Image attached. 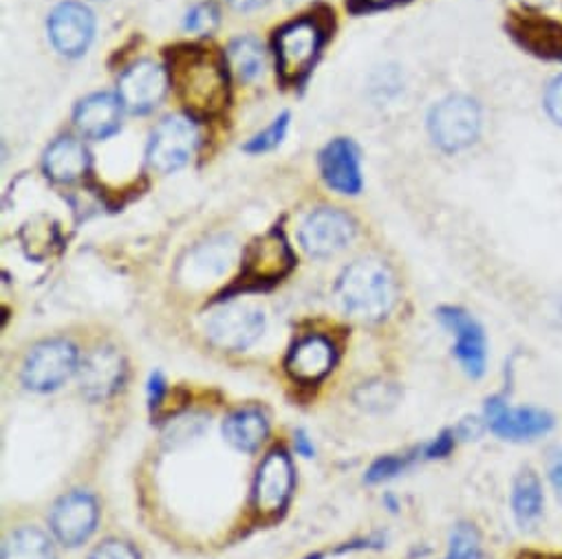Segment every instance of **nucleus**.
Wrapping results in <instances>:
<instances>
[{
    "instance_id": "19",
    "label": "nucleus",
    "mask_w": 562,
    "mask_h": 559,
    "mask_svg": "<svg viewBox=\"0 0 562 559\" xmlns=\"http://www.w3.org/2000/svg\"><path fill=\"white\" fill-rule=\"evenodd\" d=\"M321 172L329 187L340 194H358L362 190L360 152L351 139H334L321 152Z\"/></svg>"
},
{
    "instance_id": "26",
    "label": "nucleus",
    "mask_w": 562,
    "mask_h": 559,
    "mask_svg": "<svg viewBox=\"0 0 562 559\" xmlns=\"http://www.w3.org/2000/svg\"><path fill=\"white\" fill-rule=\"evenodd\" d=\"M446 559H483L481 535L474 524L461 522L452 528Z\"/></svg>"
},
{
    "instance_id": "24",
    "label": "nucleus",
    "mask_w": 562,
    "mask_h": 559,
    "mask_svg": "<svg viewBox=\"0 0 562 559\" xmlns=\"http://www.w3.org/2000/svg\"><path fill=\"white\" fill-rule=\"evenodd\" d=\"M3 559H58L52 535L38 524H19L5 531Z\"/></svg>"
},
{
    "instance_id": "1",
    "label": "nucleus",
    "mask_w": 562,
    "mask_h": 559,
    "mask_svg": "<svg viewBox=\"0 0 562 559\" xmlns=\"http://www.w3.org/2000/svg\"><path fill=\"white\" fill-rule=\"evenodd\" d=\"M168 80L196 119H210L225 111L229 102L227 60L205 45H179L168 54Z\"/></svg>"
},
{
    "instance_id": "38",
    "label": "nucleus",
    "mask_w": 562,
    "mask_h": 559,
    "mask_svg": "<svg viewBox=\"0 0 562 559\" xmlns=\"http://www.w3.org/2000/svg\"><path fill=\"white\" fill-rule=\"evenodd\" d=\"M518 559H562V555H553V552H522Z\"/></svg>"
},
{
    "instance_id": "15",
    "label": "nucleus",
    "mask_w": 562,
    "mask_h": 559,
    "mask_svg": "<svg viewBox=\"0 0 562 559\" xmlns=\"http://www.w3.org/2000/svg\"><path fill=\"white\" fill-rule=\"evenodd\" d=\"M196 128L190 119L170 117L159 124L148 146V161L157 172H172L186 166L196 150Z\"/></svg>"
},
{
    "instance_id": "11",
    "label": "nucleus",
    "mask_w": 562,
    "mask_h": 559,
    "mask_svg": "<svg viewBox=\"0 0 562 559\" xmlns=\"http://www.w3.org/2000/svg\"><path fill=\"white\" fill-rule=\"evenodd\" d=\"M485 421L492 434L505 441H533L553 430L555 419L540 408H512L505 399L492 397L485 403Z\"/></svg>"
},
{
    "instance_id": "31",
    "label": "nucleus",
    "mask_w": 562,
    "mask_h": 559,
    "mask_svg": "<svg viewBox=\"0 0 562 559\" xmlns=\"http://www.w3.org/2000/svg\"><path fill=\"white\" fill-rule=\"evenodd\" d=\"M544 111L547 115L558 124L562 126V76L553 78L547 89H544Z\"/></svg>"
},
{
    "instance_id": "17",
    "label": "nucleus",
    "mask_w": 562,
    "mask_h": 559,
    "mask_svg": "<svg viewBox=\"0 0 562 559\" xmlns=\"http://www.w3.org/2000/svg\"><path fill=\"white\" fill-rule=\"evenodd\" d=\"M168 73L155 62H137L120 78V100L133 113L153 111L166 95Z\"/></svg>"
},
{
    "instance_id": "28",
    "label": "nucleus",
    "mask_w": 562,
    "mask_h": 559,
    "mask_svg": "<svg viewBox=\"0 0 562 559\" xmlns=\"http://www.w3.org/2000/svg\"><path fill=\"white\" fill-rule=\"evenodd\" d=\"M419 456H424L422 449H413V452H408V454L382 456V458H378V460L371 465V469H369V474H367V480H369V482L389 480V478L402 474V471H404L415 458H419Z\"/></svg>"
},
{
    "instance_id": "25",
    "label": "nucleus",
    "mask_w": 562,
    "mask_h": 559,
    "mask_svg": "<svg viewBox=\"0 0 562 559\" xmlns=\"http://www.w3.org/2000/svg\"><path fill=\"white\" fill-rule=\"evenodd\" d=\"M227 60L240 80H254L262 71L265 54H262L260 43L256 38L247 36V38H238L229 45Z\"/></svg>"
},
{
    "instance_id": "27",
    "label": "nucleus",
    "mask_w": 562,
    "mask_h": 559,
    "mask_svg": "<svg viewBox=\"0 0 562 559\" xmlns=\"http://www.w3.org/2000/svg\"><path fill=\"white\" fill-rule=\"evenodd\" d=\"M288 126H290V113H283L280 117H276L262 133H258L256 137H251V139L245 144V152L258 155V152L273 150L280 141L285 139Z\"/></svg>"
},
{
    "instance_id": "33",
    "label": "nucleus",
    "mask_w": 562,
    "mask_h": 559,
    "mask_svg": "<svg viewBox=\"0 0 562 559\" xmlns=\"http://www.w3.org/2000/svg\"><path fill=\"white\" fill-rule=\"evenodd\" d=\"M547 474H549V482L553 487L555 498L562 502V449L555 447L549 452L547 458Z\"/></svg>"
},
{
    "instance_id": "5",
    "label": "nucleus",
    "mask_w": 562,
    "mask_h": 559,
    "mask_svg": "<svg viewBox=\"0 0 562 559\" xmlns=\"http://www.w3.org/2000/svg\"><path fill=\"white\" fill-rule=\"evenodd\" d=\"M296 266V255L280 229L254 240L243 255L240 287L243 289H265L288 277Z\"/></svg>"
},
{
    "instance_id": "2",
    "label": "nucleus",
    "mask_w": 562,
    "mask_h": 559,
    "mask_svg": "<svg viewBox=\"0 0 562 559\" xmlns=\"http://www.w3.org/2000/svg\"><path fill=\"white\" fill-rule=\"evenodd\" d=\"M336 298L345 313L362 322L384 320L395 305V280L380 260H356L336 285Z\"/></svg>"
},
{
    "instance_id": "9",
    "label": "nucleus",
    "mask_w": 562,
    "mask_h": 559,
    "mask_svg": "<svg viewBox=\"0 0 562 559\" xmlns=\"http://www.w3.org/2000/svg\"><path fill=\"white\" fill-rule=\"evenodd\" d=\"M100 502L89 491H69L52 509L49 526L56 539L69 548L82 546L98 528Z\"/></svg>"
},
{
    "instance_id": "35",
    "label": "nucleus",
    "mask_w": 562,
    "mask_h": 559,
    "mask_svg": "<svg viewBox=\"0 0 562 559\" xmlns=\"http://www.w3.org/2000/svg\"><path fill=\"white\" fill-rule=\"evenodd\" d=\"M164 392H166V384H164L161 375H153V379H150V406L153 408H157L161 403Z\"/></svg>"
},
{
    "instance_id": "21",
    "label": "nucleus",
    "mask_w": 562,
    "mask_h": 559,
    "mask_svg": "<svg viewBox=\"0 0 562 559\" xmlns=\"http://www.w3.org/2000/svg\"><path fill=\"white\" fill-rule=\"evenodd\" d=\"M512 513L522 531L538 526L544 513V491L538 474L531 467H522L512 484Z\"/></svg>"
},
{
    "instance_id": "8",
    "label": "nucleus",
    "mask_w": 562,
    "mask_h": 559,
    "mask_svg": "<svg viewBox=\"0 0 562 559\" xmlns=\"http://www.w3.org/2000/svg\"><path fill=\"white\" fill-rule=\"evenodd\" d=\"M296 484L292 456L283 447H273L262 458L254 478V506L262 517L283 513Z\"/></svg>"
},
{
    "instance_id": "7",
    "label": "nucleus",
    "mask_w": 562,
    "mask_h": 559,
    "mask_svg": "<svg viewBox=\"0 0 562 559\" xmlns=\"http://www.w3.org/2000/svg\"><path fill=\"white\" fill-rule=\"evenodd\" d=\"M505 30L509 38L529 56L562 62V23L547 16L538 8H516L505 19Z\"/></svg>"
},
{
    "instance_id": "18",
    "label": "nucleus",
    "mask_w": 562,
    "mask_h": 559,
    "mask_svg": "<svg viewBox=\"0 0 562 559\" xmlns=\"http://www.w3.org/2000/svg\"><path fill=\"white\" fill-rule=\"evenodd\" d=\"M338 351L325 335H307L290 351L285 368L299 384L312 386L323 381L336 366Z\"/></svg>"
},
{
    "instance_id": "29",
    "label": "nucleus",
    "mask_w": 562,
    "mask_h": 559,
    "mask_svg": "<svg viewBox=\"0 0 562 559\" xmlns=\"http://www.w3.org/2000/svg\"><path fill=\"white\" fill-rule=\"evenodd\" d=\"M89 559H142V557H139V550L131 541L120 539V537H111V539H104L91 552Z\"/></svg>"
},
{
    "instance_id": "37",
    "label": "nucleus",
    "mask_w": 562,
    "mask_h": 559,
    "mask_svg": "<svg viewBox=\"0 0 562 559\" xmlns=\"http://www.w3.org/2000/svg\"><path fill=\"white\" fill-rule=\"evenodd\" d=\"M267 3V0H229V5L238 12H251V10H258Z\"/></svg>"
},
{
    "instance_id": "30",
    "label": "nucleus",
    "mask_w": 562,
    "mask_h": 559,
    "mask_svg": "<svg viewBox=\"0 0 562 559\" xmlns=\"http://www.w3.org/2000/svg\"><path fill=\"white\" fill-rule=\"evenodd\" d=\"M216 23H218V10L212 3H203V5H196L188 14L186 30L196 32V34H207L216 27Z\"/></svg>"
},
{
    "instance_id": "36",
    "label": "nucleus",
    "mask_w": 562,
    "mask_h": 559,
    "mask_svg": "<svg viewBox=\"0 0 562 559\" xmlns=\"http://www.w3.org/2000/svg\"><path fill=\"white\" fill-rule=\"evenodd\" d=\"M294 445H296V452L305 458H312L314 456V445L310 443L307 434L305 432H296V438H294Z\"/></svg>"
},
{
    "instance_id": "34",
    "label": "nucleus",
    "mask_w": 562,
    "mask_h": 559,
    "mask_svg": "<svg viewBox=\"0 0 562 559\" xmlns=\"http://www.w3.org/2000/svg\"><path fill=\"white\" fill-rule=\"evenodd\" d=\"M408 3V0H349L351 12L364 14V12H380V10H389L395 5Z\"/></svg>"
},
{
    "instance_id": "3",
    "label": "nucleus",
    "mask_w": 562,
    "mask_h": 559,
    "mask_svg": "<svg viewBox=\"0 0 562 559\" xmlns=\"http://www.w3.org/2000/svg\"><path fill=\"white\" fill-rule=\"evenodd\" d=\"M327 43V27L318 16H301L280 27L273 38L276 69L285 84H301L312 73Z\"/></svg>"
},
{
    "instance_id": "23",
    "label": "nucleus",
    "mask_w": 562,
    "mask_h": 559,
    "mask_svg": "<svg viewBox=\"0 0 562 559\" xmlns=\"http://www.w3.org/2000/svg\"><path fill=\"white\" fill-rule=\"evenodd\" d=\"M267 434H269V423L265 414L256 408H240L229 417H225L223 421V436L238 452L254 454L256 449H260Z\"/></svg>"
},
{
    "instance_id": "6",
    "label": "nucleus",
    "mask_w": 562,
    "mask_h": 559,
    "mask_svg": "<svg viewBox=\"0 0 562 559\" xmlns=\"http://www.w3.org/2000/svg\"><path fill=\"white\" fill-rule=\"evenodd\" d=\"M428 128L432 141L441 150H465L481 133V109L468 95H450L430 111Z\"/></svg>"
},
{
    "instance_id": "20",
    "label": "nucleus",
    "mask_w": 562,
    "mask_h": 559,
    "mask_svg": "<svg viewBox=\"0 0 562 559\" xmlns=\"http://www.w3.org/2000/svg\"><path fill=\"white\" fill-rule=\"evenodd\" d=\"M122 100L111 93H95L76 109V126L91 139H106L120 130Z\"/></svg>"
},
{
    "instance_id": "10",
    "label": "nucleus",
    "mask_w": 562,
    "mask_h": 559,
    "mask_svg": "<svg viewBox=\"0 0 562 559\" xmlns=\"http://www.w3.org/2000/svg\"><path fill=\"white\" fill-rule=\"evenodd\" d=\"M265 331V316L260 309L249 305H227L212 313L205 324L207 340L229 353L247 351Z\"/></svg>"
},
{
    "instance_id": "16",
    "label": "nucleus",
    "mask_w": 562,
    "mask_h": 559,
    "mask_svg": "<svg viewBox=\"0 0 562 559\" xmlns=\"http://www.w3.org/2000/svg\"><path fill=\"white\" fill-rule=\"evenodd\" d=\"M95 34V19L89 8L82 3H63L49 16V38L54 47L67 56L78 58L82 56Z\"/></svg>"
},
{
    "instance_id": "12",
    "label": "nucleus",
    "mask_w": 562,
    "mask_h": 559,
    "mask_svg": "<svg viewBox=\"0 0 562 559\" xmlns=\"http://www.w3.org/2000/svg\"><path fill=\"white\" fill-rule=\"evenodd\" d=\"M356 238V223L349 214L321 207L312 212L301 225V244L314 258H329L349 247Z\"/></svg>"
},
{
    "instance_id": "13",
    "label": "nucleus",
    "mask_w": 562,
    "mask_h": 559,
    "mask_svg": "<svg viewBox=\"0 0 562 559\" xmlns=\"http://www.w3.org/2000/svg\"><path fill=\"white\" fill-rule=\"evenodd\" d=\"M126 379V362L113 346H95L78 368V384L89 401H104L113 397Z\"/></svg>"
},
{
    "instance_id": "4",
    "label": "nucleus",
    "mask_w": 562,
    "mask_h": 559,
    "mask_svg": "<svg viewBox=\"0 0 562 559\" xmlns=\"http://www.w3.org/2000/svg\"><path fill=\"white\" fill-rule=\"evenodd\" d=\"M80 360L78 349L69 340L38 342L23 362L21 381L34 392H54L78 375Z\"/></svg>"
},
{
    "instance_id": "22",
    "label": "nucleus",
    "mask_w": 562,
    "mask_h": 559,
    "mask_svg": "<svg viewBox=\"0 0 562 559\" xmlns=\"http://www.w3.org/2000/svg\"><path fill=\"white\" fill-rule=\"evenodd\" d=\"M91 168V157L85 144L71 137H63L45 152V172L58 183L80 181Z\"/></svg>"
},
{
    "instance_id": "32",
    "label": "nucleus",
    "mask_w": 562,
    "mask_h": 559,
    "mask_svg": "<svg viewBox=\"0 0 562 559\" xmlns=\"http://www.w3.org/2000/svg\"><path fill=\"white\" fill-rule=\"evenodd\" d=\"M454 443H457V432L446 430L432 443H428L422 449V454H424V458H443V456H448L454 449Z\"/></svg>"
},
{
    "instance_id": "14",
    "label": "nucleus",
    "mask_w": 562,
    "mask_h": 559,
    "mask_svg": "<svg viewBox=\"0 0 562 559\" xmlns=\"http://www.w3.org/2000/svg\"><path fill=\"white\" fill-rule=\"evenodd\" d=\"M439 322L454 335V355L472 379L483 377L487 364V342L481 324L459 307H441Z\"/></svg>"
}]
</instances>
